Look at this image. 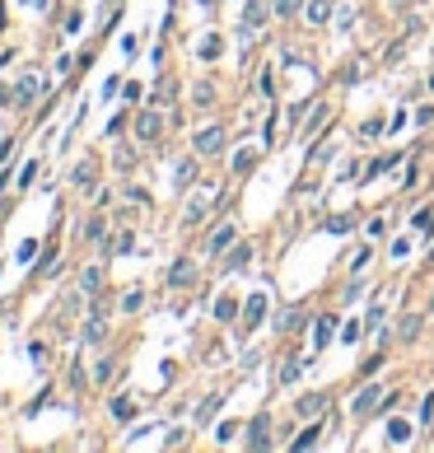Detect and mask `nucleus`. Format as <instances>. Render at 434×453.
Masks as SVG:
<instances>
[{
  "label": "nucleus",
  "instance_id": "5",
  "mask_svg": "<svg viewBox=\"0 0 434 453\" xmlns=\"http://www.w3.org/2000/svg\"><path fill=\"white\" fill-rule=\"evenodd\" d=\"M379 398H383V388H364V398L355 402V411H359V416H369V411L379 406Z\"/></svg>",
  "mask_w": 434,
  "mask_h": 453
},
{
  "label": "nucleus",
  "instance_id": "11",
  "mask_svg": "<svg viewBox=\"0 0 434 453\" xmlns=\"http://www.w3.org/2000/svg\"><path fill=\"white\" fill-rule=\"evenodd\" d=\"M220 402H225V398H220V393H215V398H210V402H205V406H201V411H196V421H210V416H215V411H220Z\"/></svg>",
  "mask_w": 434,
  "mask_h": 453
},
{
  "label": "nucleus",
  "instance_id": "17",
  "mask_svg": "<svg viewBox=\"0 0 434 453\" xmlns=\"http://www.w3.org/2000/svg\"><path fill=\"white\" fill-rule=\"evenodd\" d=\"M308 444H318V426H308V435H299V439H294V449H308Z\"/></svg>",
  "mask_w": 434,
  "mask_h": 453
},
{
  "label": "nucleus",
  "instance_id": "1",
  "mask_svg": "<svg viewBox=\"0 0 434 453\" xmlns=\"http://www.w3.org/2000/svg\"><path fill=\"white\" fill-rule=\"evenodd\" d=\"M159 131H164L159 112H140V117H136V135H140V140H159Z\"/></svg>",
  "mask_w": 434,
  "mask_h": 453
},
{
  "label": "nucleus",
  "instance_id": "14",
  "mask_svg": "<svg viewBox=\"0 0 434 453\" xmlns=\"http://www.w3.org/2000/svg\"><path fill=\"white\" fill-rule=\"evenodd\" d=\"M84 337H89V341H103V337H107V327H103V322L94 318V322H89V327H84Z\"/></svg>",
  "mask_w": 434,
  "mask_h": 453
},
{
  "label": "nucleus",
  "instance_id": "21",
  "mask_svg": "<svg viewBox=\"0 0 434 453\" xmlns=\"http://www.w3.org/2000/svg\"><path fill=\"white\" fill-rule=\"evenodd\" d=\"M107 374H112V360H99V365H94V378H99V383H103Z\"/></svg>",
  "mask_w": 434,
  "mask_h": 453
},
{
  "label": "nucleus",
  "instance_id": "16",
  "mask_svg": "<svg viewBox=\"0 0 434 453\" xmlns=\"http://www.w3.org/2000/svg\"><path fill=\"white\" fill-rule=\"evenodd\" d=\"M308 19H313V24H322V19H327V5H322V0H313V5H308Z\"/></svg>",
  "mask_w": 434,
  "mask_h": 453
},
{
  "label": "nucleus",
  "instance_id": "10",
  "mask_svg": "<svg viewBox=\"0 0 434 453\" xmlns=\"http://www.w3.org/2000/svg\"><path fill=\"white\" fill-rule=\"evenodd\" d=\"M99 276H103L99 267H89V271H84V276H79V285H84V290H89V294H94V290H99Z\"/></svg>",
  "mask_w": 434,
  "mask_h": 453
},
{
  "label": "nucleus",
  "instance_id": "2",
  "mask_svg": "<svg viewBox=\"0 0 434 453\" xmlns=\"http://www.w3.org/2000/svg\"><path fill=\"white\" fill-rule=\"evenodd\" d=\"M220 145H225V131H220V127H205V131L196 135V150H201V155H215Z\"/></svg>",
  "mask_w": 434,
  "mask_h": 453
},
{
  "label": "nucleus",
  "instance_id": "15",
  "mask_svg": "<svg viewBox=\"0 0 434 453\" xmlns=\"http://www.w3.org/2000/svg\"><path fill=\"white\" fill-rule=\"evenodd\" d=\"M84 239H89V243L103 239V220H89V224H84Z\"/></svg>",
  "mask_w": 434,
  "mask_h": 453
},
{
  "label": "nucleus",
  "instance_id": "23",
  "mask_svg": "<svg viewBox=\"0 0 434 453\" xmlns=\"http://www.w3.org/2000/svg\"><path fill=\"white\" fill-rule=\"evenodd\" d=\"M5 155H10V140H0V159H5Z\"/></svg>",
  "mask_w": 434,
  "mask_h": 453
},
{
  "label": "nucleus",
  "instance_id": "18",
  "mask_svg": "<svg viewBox=\"0 0 434 453\" xmlns=\"http://www.w3.org/2000/svg\"><path fill=\"white\" fill-rule=\"evenodd\" d=\"M299 411H304V416L308 411H322V398H299Z\"/></svg>",
  "mask_w": 434,
  "mask_h": 453
},
{
  "label": "nucleus",
  "instance_id": "9",
  "mask_svg": "<svg viewBox=\"0 0 434 453\" xmlns=\"http://www.w3.org/2000/svg\"><path fill=\"white\" fill-rule=\"evenodd\" d=\"M173 285H192V262H178L173 267Z\"/></svg>",
  "mask_w": 434,
  "mask_h": 453
},
{
  "label": "nucleus",
  "instance_id": "12",
  "mask_svg": "<svg viewBox=\"0 0 434 453\" xmlns=\"http://www.w3.org/2000/svg\"><path fill=\"white\" fill-rule=\"evenodd\" d=\"M327 337H332V318H318V350L327 346Z\"/></svg>",
  "mask_w": 434,
  "mask_h": 453
},
{
  "label": "nucleus",
  "instance_id": "4",
  "mask_svg": "<svg viewBox=\"0 0 434 453\" xmlns=\"http://www.w3.org/2000/svg\"><path fill=\"white\" fill-rule=\"evenodd\" d=\"M261 313H266V294H253V299H248V327H257V322H261Z\"/></svg>",
  "mask_w": 434,
  "mask_h": 453
},
{
  "label": "nucleus",
  "instance_id": "19",
  "mask_svg": "<svg viewBox=\"0 0 434 453\" xmlns=\"http://www.w3.org/2000/svg\"><path fill=\"white\" fill-rule=\"evenodd\" d=\"M33 257H38V243L28 239V243H24V248H19V262H33Z\"/></svg>",
  "mask_w": 434,
  "mask_h": 453
},
{
  "label": "nucleus",
  "instance_id": "24",
  "mask_svg": "<svg viewBox=\"0 0 434 453\" xmlns=\"http://www.w3.org/2000/svg\"><path fill=\"white\" fill-rule=\"evenodd\" d=\"M0 28H5V5H0Z\"/></svg>",
  "mask_w": 434,
  "mask_h": 453
},
{
  "label": "nucleus",
  "instance_id": "20",
  "mask_svg": "<svg viewBox=\"0 0 434 453\" xmlns=\"http://www.w3.org/2000/svg\"><path fill=\"white\" fill-rule=\"evenodd\" d=\"M215 313H220V318L229 322V318H233V299H220V304H215Z\"/></svg>",
  "mask_w": 434,
  "mask_h": 453
},
{
  "label": "nucleus",
  "instance_id": "3",
  "mask_svg": "<svg viewBox=\"0 0 434 453\" xmlns=\"http://www.w3.org/2000/svg\"><path fill=\"white\" fill-rule=\"evenodd\" d=\"M38 89H42V84H38V75H24V80L14 84V99H19V103H33V99H38Z\"/></svg>",
  "mask_w": 434,
  "mask_h": 453
},
{
  "label": "nucleus",
  "instance_id": "6",
  "mask_svg": "<svg viewBox=\"0 0 434 453\" xmlns=\"http://www.w3.org/2000/svg\"><path fill=\"white\" fill-rule=\"evenodd\" d=\"M229 239H233V224H225V229H220L215 239L205 243V253H225V248H229Z\"/></svg>",
  "mask_w": 434,
  "mask_h": 453
},
{
  "label": "nucleus",
  "instance_id": "7",
  "mask_svg": "<svg viewBox=\"0 0 434 453\" xmlns=\"http://www.w3.org/2000/svg\"><path fill=\"white\" fill-rule=\"evenodd\" d=\"M266 426H271V421H266V416H257V426H253V439H248L253 449H266Z\"/></svg>",
  "mask_w": 434,
  "mask_h": 453
},
{
  "label": "nucleus",
  "instance_id": "8",
  "mask_svg": "<svg viewBox=\"0 0 434 453\" xmlns=\"http://www.w3.org/2000/svg\"><path fill=\"white\" fill-rule=\"evenodd\" d=\"M387 435H392V444H407V439H411V426H407V421H392V426H387Z\"/></svg>",
  "mask_w": 434,
  "mask_h": 453
},
{
  "label": "nucleus",
  "instance_id": "13",
  "mask_svg": "<svg viewBox=\"0 0 434 453\" xmlns=\"http://www.w3.org/2000/svg\"><path fill=\"white\" fill-rule=\"evenodd\" d=\"M75 183H79V187L94 183V164H79V168H75Z\"/></svg>",
  "mask_w": 434,
  "mask_h": 453
},
{
  "label": "nucleus",
  "instance_id": "22",
  "mask_svg": "<svg viewBox=\"0 0 434 453\" xmlns=\"http://www.w3.org/2000/svg\"><path fill=\"white\" fill-rule=\"evenodd\" d=\"M299 10V0H276V14H294Z\"/></svg>",
  "mask_w": 434,
  "mask_h": 453
}]
</instances>
